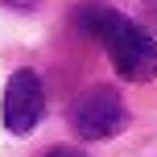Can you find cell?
<instances>
[{
  "label": "cell",
  "mask_w": 157,
  "mask_h": 157,
  "mask_svg": "<svg viewBox=\"0 0 157 157\" xmlns=\"http://www.w3.org/2000/svg\"><path fill=\"white\" fill-rule=\"evenodd\" d=\"M66 120L78 132V141H108L128 128V108L120 99V91H112V87H87L83 95L71 99Z\"/></svg>",
  "instance_id": "1"
},
{
  "label": "cell",
  "mask_w": 157,
  "mask_h": 157,
  "mask_svg": "<svg viewBox=\"0 0 157 157\" xmlns=\"http://www.w3.org/2000/svg\"><path fill=\"white\" fill-rule=\"evenodd\" d=\"M99 46L108 50V58H112V66H116L120 78H132V83L157 78V37L145 33L136 21L120 17Z\"/></svg>",
  "instance_id": "2"
},
{
  "label": "cell",
  "mask_w": 157,
  "mask_h": 157,
  "mask_svg": "<svg viewBox=\"0 0 157 157\" xmlns=\"http://www.w3.org/2000/svg\"><path fill=\"white\" fill-rule=\"evenodd\" d=\"M124 13H116V8H108V4H87V8H75V25L87 33V37H95V41H103L112 33V25L120 21Z\"/></svg>",
  "instance_id": "4"
},
{
  "label": "cell",
  "mask_w": 157,
  "mask_h": 157,
  "mask_svg": "<svg viewBox=\"0 0 157 157\" xmlns=\"http://www.w3.org/2000/svg\"><path fill=\"white\" fill-rule=\"evenodd\" d=\"M41 108H46V95H41V78L25 66V71H13L4 87V103H0V112H4V128L17 136L33 132L41 120Z\"/></svg>",
  "instance_id": "3"
},
{
  "label": "cell",
  "mask_w": 157,
  "mask_h": 157,
  "mask_svg": "<svg viewBox=\"0 0 157 157\" xmlns=\"http://www.w3.org/2000/svg\"><path fill=\"white\" fill-rule=\"evenodd\" d=\"M46 157H87L83 149H71V145H62V149H50Z\"/></svg>",
  "instance_id": "5"
}]
</instances>
